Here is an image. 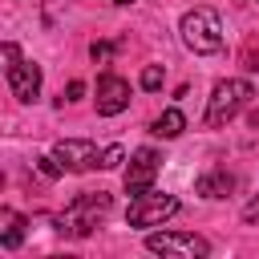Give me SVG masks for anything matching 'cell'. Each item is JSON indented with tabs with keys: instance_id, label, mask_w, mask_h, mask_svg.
<instances>
[{
	"instance_id": "6da1fadb",
	"label": "cell",
	"mask_w": 259,
	"mask_h": 259,
	"mask_svg": "<svg viewBox=\"0 0 259 259\" xmlns=\"http://www.w3.org/2000/svg\"><path fill=\"white\" fill-rule=\"evenodd\" d=\"M182 40H186V49L190 53H219L223 49V20H219V12L214 8H190L186 16H182Z\"/></svg>"
},
{
	"instance_id": "7a4b0ae2",
	"label": "cell",
	"mask_w": 259,
	"mask_h": 259,
	"mask_svg": "<svg viewBox=\"0 0 259 259\" xmlns=\"http://www.w3.org/2000/svg\"><path fill=\"white\" fill-rule=\"evenodd\" d=\"M105 210H109V194H105V190H81V194L65 206V214L57 219V231H69V235H89Z\"/></svg>"
},
{
	"instance_id": "3957f363",
	"label": "cell",
	"mask_w": 259,
	"mask_h": 259,
	"mask_svg": "<svg viewBox=\"0 0 259 259\" xmlns=\"http://www.w3.org/2000/svg\"><path fill=\"white\" fill-rule=\"evenodd\" d=\"M247 101H251V81H243V77L219 81L210 89V101H206V125H227Z\"/></svg>"
},
{
	"instance_id": "277c9868",
	"label": "cell",
	"mask_w": 259,
	"mask_h": 259,
	"mask_svg": "<svg viewBox=\"0 0 259 259\" xmlns=\"http://www.w3.org/2000/svg\"><path fill=\"white\" fill-rule=\"evenodd\" d=\"M4 61H8V65H4V77H8L12 97H16V101H36V97H40V65L24 61L12 40L4 45Z\"/></svg>"
},
{
	"instance_id": "5b68a950",
	"label": "cell",
	"mask_w": 259,
	"mask_h": 259,
	"mask_svg": "<svg viewBox=\"0 0 259 259\" xmlns=\"http://www.w3.org/2000/svg\"><path fill=\"white\" fill-rule=\"evenodd\" d=\"M146 251L154 255H182V259H202L210 255V243L194 231H162V235H146Z\"/></svg>"
},
{
	"instance_id": "8992f818",
	"label": "cell",
	"mask_w": 259,
	"mask_h": 259,
	"mask_svg": "<svg viewBox=\"0 0 259 259\" xmlns=\"http://www.w3.org/2000/svg\"><path fill=\"white\" fill-rule=\"evenodd\" d=\"M170 214H178V198L174 194H142V198H134L130 202V210H125V223L130 227H138V231H146V227H158V223H166Z\"/></svg>"
},
{
	"instance_id": "52a82bcc",
	"label": "cell",
	"mask_w": 259,
	"mask_h": 259,
	"mask_svg": "<svg viewBox=\"0 0 259 259\" xmlns=\"http://www.w3.org/2000/svg\"><path fill=\"white\" fill-rule=\"evenodd\" d=\"M154 178H158V154H154L150 146L134 150L130 166H125V194H130V198H142V194H150Z\"/></svg>"
},
{
	"instance_id": "ba28073f",
	"label": "cell",
	"mask_w": 259,
	"mask_h": 259,
	"mask_svg": "<svg viewBox=\"0 0 259 259\" xmlns=\"http://www.w3.org/2000/svg\"><path fill=\"white\" fill-rule=\"evenodd\" d=\"M53 158L65 166V170H93V166H101V150L93 146V142H85V138H65V142H57L53 146Z\"/></svg>"
},
{
	"instance_id": "9c48e42d",
	"label": "cell",
	"mask_w": 259,
	"mask_h": 259,
	"mask_svg": "<svg viewBox=\"0 0 259 259\" xmlns=\"http://www.w3.org/2000/svg\"><path fill=\"white\" fill-rule=\"evenodd\" d=\"M121 109H130V81H121L117 73L97 77V113L101 117H113Z\"/></svg>"
},
{
	"instance_id": "30bf717a",
	"label": "cell",
	"mask_w": 259,
	"mask_h": 259,
	"mask_svg": "<svg viewBox=\"0 0 259 259\" xmlns=\"http://www.w3.org/2000/svg\"><path fill=\"white\" fill-rule=\"evenodd\" d=\"M0 223H4V227H0V247H4V251H16V247L24 243V227H28L24 214H16V210H0Z\"/></svg>"
},
{
	"instance_id": "8fae6325",
	"label": "cell",
	"mask_w": 259,
	"mask_h": 259,
	"mask_svg": "<svg viewBox=\"0 0 259 259\" xmlns=\"http://www.w3.org/2000/svg\"><path fill=\"white\" fill-rule=\"evenodd\" d=\"M231 186H235V178H231L227 170H206V174L194 182V190H198L202 198H227Z\"/></svg>"
},
{
	"instance_id": "7c38bea8",
	"label": "cell",
	"mask_w": 259,
	"mask_h": 259,
	"mask_svg": "<svg viewBox=\"0 0 259 259\" xmlns=\"http://www.w3.org/2000/svg\"><path fill=\"white\" fill-rule=\"evenodd\" d=\"M186 130V117H182V109H166L158 121H154V134L158 138H178Z\"/></svg>"
},
{
	"instance_id": "4fadbf2b",
	"label": "cell",
	"mask_w": 259,
	"mask_h": 259,
	"mask_svg": "<svg viewBox=\"0 0 259 259\" xmlns=\"http://www.w3.org/2000/svg\"><path fill=\"white\" fill-rule=\"evenodd\" d=\"M121 162H125V150L121 146H105L101 150V170H117Z\"/></svg>"
},
{
	"instance_id": "5bb4252c",
	"label": "cell",
	"mask_w": 259,
	"mask_h": 259,
	"mask_svg": "<svg viewBox=\"0 0 259 259\" xmlns=\"http://www.w3.org/2000/svg\"><path fill=\"white\" fill-rule=\"evenodd\" d=\"M158 85H162V69H158V65H146V69H142V89L154 93Z\"/></svg>"
},
{
	"instance_id": "9a60e30c",
	"label": "cell",
	"mask_w": 259,
	"mask_h": 259,
	"mask_svg": "<svg viewBox=\"0 0 259 259\" xmlns=\"http://www.w3.org/2000/svg\"><path fill=\"white\" fill-rule=\"evenodd\" d=\"M89 57H93L97 65H105V61L113 57V45H105V40H93V49H89Z\"/></svg>"
},
{
	"instance_id": "2e32d148",
	"label": "cell",
	"mask_w": 259,
	"mask_h": 259,
	"mask_svg": "<svg viewBox=\"0 0 259 259\" xmlns=\"http://www.w3.org/2000/svg\"><path fill=\"white\" fill-rule=\"evenodd\" d=\"M243 219H247V223H259V198H251V202L243 206Z\"/></svg>"
},
{
	"instance_id": "e0dca14e",
	"label": "cell",
	"mask_w": 259,
	"mask_h": 259,
	"mask_svg": "<svg viewBox=\"0 0 259 259\" xmlns=\"http://www.w3.org/2000/svg\"><path fill=\"white\" fill-rule=\"evenodd\" d=\"M65 93H69V97H65V101H77V97H81V93H85V85H81V81H69V89H65Z\"/></svg>"
},
{
	"instance_id": "ac0fdd59",
	"label": "cell",
	"mask_w": 259,
	"mask_h": 259,
	"mask_svg": "<svg viewBox=\"0 0 259 259\" xmlns=\"http://www.w3.org/2000/svg\"><path fill=\"white\" fill-rule=\"evenodd\" d=\"M109 4H134V0H109Z\"/></svg>"
},
{
	"instance_id": "d6986e66",
	"label": "cell",
	"mask_w": 259,
	"mask_h": 259,
	"mask_svg": "<svg viewBox=\"0 0 259 259\" xmlns=\"http://www.w3.org/2000/svg\"><path fill=\"white\" fill-rule=\"evenodd\" d=\"M255 4H259V0H255Z\"/></svg>"
}]
</instances>
